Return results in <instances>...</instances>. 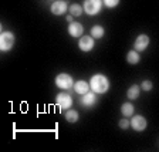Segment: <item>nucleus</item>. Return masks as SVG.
<instances>
[{
    "label": "nucleus",
    "instance_id": "f257e3e1",
    "mask_svg": "<svg viewBox=\"0 0 159 152\" xmlns=\"http://www.w3.org/2000/svg\"><path fill=\"white\" fill-rule=\"evenodd\" d=\"M89 85H91L94 93L104 94V93H107L109 88V81L104 74H95V76H93V78H91Z\"/></svg>",
    "mask_w": 159,
    "mask_h": 152
},
{
    "label": "nucleus",
    "instance_id": "f03ea898",
    "mask_svg": "<svg viewBox=\"0 0 159 152\" xmlns=\"http://www.w3.org/2000/svg\"><path fill=\"white\" fill-rule=\"evenodd\" d=\"M14 43H16V39H14V34L10 33V31H4L0 36V50L2 51H10L13 48Z\"/></svg>",
    "mask_w": 159,
    "mask_h": 152
},
{
    "label": "nucleus",
    "instance_id": "7ed1b4c3",
    "mask_svg": "<svg viewBox=\"0 0 159 152\" xmlns=\"http://www.w3.org/2000/svg\"><path fill=\"white\" fill-rule=\"evenodd\" d=\"M56 85L61 90H70L74 87L73 77L67 73H61L56 77Z\"/></svg>",
    "mask_w": 159,
    "mask_h": 152
},
{
    "label": "nucleus",
    "instance_id": "20e7f679",
    "mask_svg": "<svg viewBox=\"0 0 159 152\" xmlns=\"http://www.w3.org/2000/svg\"><path fill=\"white\" fill-rule=\"evenodd\" d=\"M102 7V2L101 0H85L84 2V12L89 16H95L99 13V10Z\"/></svg>",
    "mask_w": 159,
    "mask_h": 152
},
{
    "label": "nucleus",
    "instance_id": "39448f33",
    "mask_svg": "<svg viewBox=\"0 0 159 152\" xmlns=\"http://www.w3.org/2000/svg\"><path fill=\"white\" fill-rule=\"evenodd\" d=\"M56 103L58 104L60 108L70 109L71 105H73V97L70 95L68 93H60L56 97Z\"/></svg>",
    "mask_w": 159,
    "mask_h": 152
},
{
    "label": "nucleus",
    "instance_id": "423d86ee",
    "mask_svg": "<svg viewBox=\"0 0 159 152\" xmlns=\"http://www.w3.org/2000/svg\"><path fill=\"white\" fill-rule=\"evenodd\" d=\"M78 47L81 51H91L94 48V37L93 36H83L80 37V43Z\"/></svg>",
    "mask_w": 159,
    "mask_h": 152
},
{
    "label": "nucleus",
    "instance_id": "0eeeda50",
    "mask_svg": "<svg viewBox=\"0 0 159 152\" xmlns=\"http://www.w3.org/2000/svg\"><path fill=\"white\" fill-rule=\"evenodd\" d=\"M131 127H132L135 131L141 132V131H143V129L146 128V119L143 118L142 115L132 117V119H131Z\"/></svg>",
    "mask_w": 159,
    "mask_h": 152
},
{
    "label": "nucleus",
    "instance_id": "6e6552de",
    "mask_svg": "<svg viewBox=\"0 0 159 152\" xmlns=\"http://www.w3.org/2000/svg\"><path fill=\"white\" fill-rule=\"evenodd\" d=\"M67 12V3L63 2V0H58V2H54L51 4V13L54 16H63Z\"/></svg>",
    "mask_w": 159,
    "mask_h": 152
},
{
    "label": "nucleus",
    "instance_id": "1a4fd4ad",
    "mask_svg": "<svg viewBox=\"0 0 159 152\" xmlns=\"http://www.w3.org/2000/svg\"><path fill=\"white\" fill-rule=\"evenodd\" d=\"M148 46H149V37L146 36V34H141V36H138V39L135 40L134 48H135L136 51H143V50H146Z\"/></svg>",
    "mask_w": 159,
    "mask_h": 152
},
{
    "label": "nucleus",
    "instance_id": "9d476101",
    "mask_svg": "<svg viewBox=\"0 0 159 152\" xmlns=\"http://www.w3.org/2000/svg\"><path fill=\"white\" fill-rule=\"evenodd\" d=\"M68 33L71 37L74 39H78V37H83L81 34L84 33V27L81 26V23H77V21H73V23L68 26Z\"/></svg>",
    "mask_w": 159,
    "mask_h": 152
},
{
    "label": "nucleus",
    "instance_id": "9b49d317",
    "mask_svg": "<svg viewBox=\"0 0 159 152\" xmlns=\"http://www.w3.org/2000/svg\"><path fill=\"white\" fill-rule=\"evenodd\" d=\"M89 84L87 83V81H84V80H80V81H77L75 84H74V91H75L77 94H81V95H84V94H87L89 91Z\"/></svg>",
    "mask_w": 159,
    "mask_h": 152
},
{
    "label": "nucleus",
    "instance_id": "f8f14e48",
    "mask_svg": "<svg viewBox=\"0 0 159 152\" xmlns=\"http://www.w3.org/2000/svg\"><path fill=\"white\" fill-rule=\"evenodd\" d=\"M95 101H97V97H95V94H94V91H88L87 94H84L83 99H81V103H83L85 107L94 105V104H95Z\"/></svg>",
    "mask_w": 159,
    "mask_h": 152
},
{
    "label": "nucleus",
    "instance_id": "ddd939ff",
    "mask_svg": "<svg viewBox=\"0 0 159 152\" xmlns=\"http://www.w3.org/2000/svg\"><path fill=\"white\" fill-rule=\"evenodd\" d=\"M134 111H135V108H134V105L131 103H124L122 107H121V114H122L124 117L134 115Z\"/></svg>",
    "mask_w": 159,
    "mask_h": 152
},
{
    "label": "nucleus",
    "instance_id": "4468645a",
    "mask_svg": "<svg viewBox=\"0 0 159 152\" xmlns=\"http://www.w3.org/2000/svg\"><path fill=\"white\" fill-rule=\"evenodd\" d=\"M126 60H128L129 64H138L141 57H139V51L136 50H131L128 54H126Z\"/></svg>",
    "mask_w": 159,
    "mask_h": 152
},
{
    "label": "nucleus",
    "instance_id": "2eb2a0df",
    "mask_svg": "<svg viewBox=\"0 0 159 152\" xmlns=\"http://www.w3.org/2000/svg\"><path fill=\"white\" fill-rule=\"evenodd\" d=\"M104 33H105V30H104L102 26H99V24H97V26H94L93 29H91V36H93L94 39H101V37H104Z\"/></svg>",
    "mask_w": 159,
    "mask_h": 152
},
{
    "label": "nucleus",
    "instance_id": "dca6fc26",
    "mask_svg": "<svg viewBox=\"0 0 159 152\" xmlns=\"http://www.w3.org/2000/svg\"><path fill=\"white\" fill-rule=\"evenodd\" d=\"M83 12H84V7H81V4H78V3H74L70 6V14H73L74 17L81 16Z\"/></svg>",
    "mask_w": 159,
    "mask_h": 152
},
{
    "label": "nucleus",
    "instance_id": "f3484780",
    "mask_svg": "<svg viewBox=\"0 0 159 152\" xmlns=\"http://www.w3.org/2000/svg\"><path fill=\"white\" fill-rule=\"evenodd\" d=\"M64 117H66V121H68V122H77L78 121V113L75 109H68L64 114Z\"/></svg>",
    "mask_w": 159,
    "mask_h": 152
},
{
    "label": "nucleus",
    "instance_id": "a211bd4d",
    "mask_svg": "<svg viewBox=\"0 0 159 152\" xmlns=\"http://www.w3.org/2000/svg\"><path fill=\"white\" fill-rule=\"evenodd\" d=\"M139 87L138 85H132V87H129V90L126 91V95H128L129 99H136L139 97Z\"/></svg>",
    "mask_w": 159,
    "mask_h": 152
},
{
    "label": "nucleus",
    "instance_id": "6ab92c4d",
    "mask_svg": "<svg viewBox=\"0 0 159 152\" xmlns=\"http://www.w3.org/2000/svg\"><path fill=\"white\" fill-rule=\"evenodd\" d=\"M141 88H142L143 91H151V90H152V83H151L149 80H143L142 84H141Z\"/></svg>",
    "mask_w": 159,
    "mask_h": 152
},
{
    "label": "nucleus",
    "instance_id": "aec40b11",
    "mask_svg": "<svg viewBox=\"0 0 159 152\" xmlns=\"http://www.w3.org/2000/svg\"><path fill=\"white\" fill-rule=\"evenodd\" d=\"M104 4H105L107 7H109V9H112V7L119 4V0H104Z\"/></svg>",
    "mask_w": 159,
    "mask_h": 152
},
{
    "label": "nucleus",
    "instance_id": "412c9836",
    "mask_svg": "<svg viewBox=\"0 0 159 152\" xmlns=\"http://www.w3.org/2000/svg\"><path fill=\"white\" fill-rule=\"evenodd\" d=\"M118 124H119V128H121V129H126L129 125H131V122H129V121H128V119H126V118L121 119V121H119Z\"/></svg>",
    "mask_w": 159,
    "mask_h": 152
},
{
    "label": "nucleus",
    "instance_id": "4be33fe9",
    "mask_svg": "<svg viewBox=\"0 0 159 152\" xmlns=\"http://www.w3.org/2000/svg\"><path fill=\"white\" fill-rule=\"evenodd\" d=\"M73 14H68V16H67V21H70V23H73Z\"/></svg>",
    "mask_w": 159,
    "mask_h": 152
}]
</instances>
